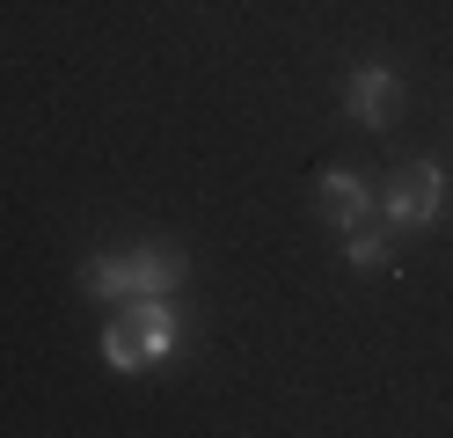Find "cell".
<instances>
[{"instance_id":"1","label":"cell","mask_w":453,"mask_h":438,"mask_svg":"<svg viewBox=\"0 0 453 438\" xmlns=\"http://www.w3.org/2000/svg\"><path fill=\"white\" fill-rule=\"evenodd\" d=\"M190 278V256L176 242H139L118 256H88L81 263V292L103 307H125V300H147V292H176Z\"/></svg>"},{"instance_id":"2","label":"cell","mask_w":453,"mask_h":438,"mask_svg":"<svg viewBox=\"0 0 453 438\" xmlns=\"http://www.w3.org/2000/svg\"><path fill=\"white\" fill-rule=\"evenodd\" d=\"M380 219L395 227V234H417V227H439V212H446V168L424 154V161H403L380 183Z\"/></svg>"},{"instance_id":"3","label":"cell","mask_w":453,"mask_h":438,"mask_svg":"<svg viewBox=\"0 0 453 438\" xmlns=\"http://www.w3.org/2000/svg\"><path fill=\"white\" fill-rule=\"evenodd\" d=\"M125 336L139 343V358L154 365H176V350H183V307H176V292H147V300H125Z\"/></svg>"},{"instance_id":"4","label":"cell","mask_w":453,"mask_h":438,"mask_svg":"<svg viewBox=\"0 0 453 438\" xmlns=\"http://www.w3.org/2000/svg\"><path fill=\"white\" fill-rule=\"evenodd\" d=\"M395 96H403V73H395L388 58H358V66L344 73V117L358 132H380L395 117Z\"/></svg>"},{"instance_id":"5","label":"cell","mask_w":453,"mask_h":438,"mask_svg":"<svg viewBox=\"0 0 453 438\" xmlns=\"http://www.w3.org/2000/svg\"><path fill=\"white\" fill-rule=\"evenodd\" d=\"M315 212H322V227L351 234V227H365V212H373V183H365L358 168H322L315 175Z\"/></svg>"},{"instance_id":"6","label":"cell","mask_w":453,"mask_h":438,"mask_svg":"<svg viewBox=\"0 0 453 438\" xmlns=\"http://www.w3.org/2000/svg\"><path fill=\"white\" fill-rule=\"evenodd\" d=\"M344 263H351V271H388V263H395V242H388L380 227H351V234H344Z\"/></svg>"},{"instance_id":"7","label":"cell","mask_w":453,"mask_h":438,"mask_svg":"<svg viewBox=\"0 0 453 438\" xmlns=\"http://www.w3.org/2000/svg\"><path fill=\"white\" fill-rule=\"evenodd\" d=\"M103 365H110V373H125V380H132V373H147L139 343L125 336V321H103Z\"/></svg>"}]
</instances>
